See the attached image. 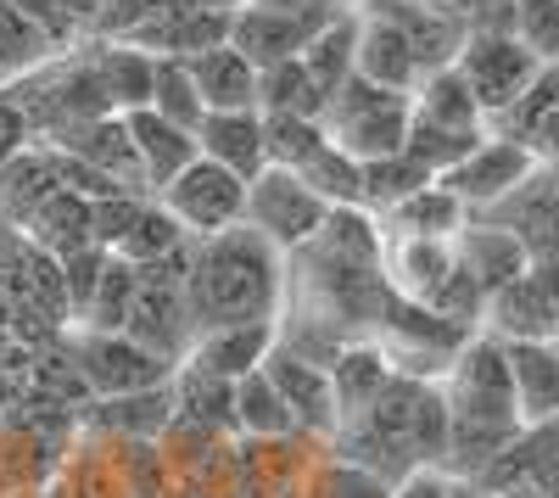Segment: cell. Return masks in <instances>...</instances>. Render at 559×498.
I'll use <instances>...</instances> for the list:
<instances>
[{
    "label": "cell",
    "instance_id": "obj_10",
    "mask_svg": "<svg viewBox=\"0 0 559 498\" xmlns=\"http://www.w3.org/2000/svg\"><path fill=\"white\" fill-rule=\"evenodd\" d=\"M331 17V12H319V17H302L292 7H269V0H247L241 12H229V45L263 73V68H280V62H292L302 57V45L319 34V23Z\"/></svg>",
    "mask_w": 559,
    "mask_h": 498
},
{
    "label": "cell",
    "instance_id": "obj_30",
    "mask_svg": "<svg viewBox=\"0 0 559 498\" xmlns=\"http://www.w3.org/2000/svg\"><path fill=\"white\" fill-rule=\"evenodd\" d=\"M392 487H397V482L364 471V465H353V460H342V454H324L319 465L302 471L297 498H392Z\"/></svg>",
    "mask_w": 559,
    "mask_h": 498
},
{
    "label": "cell",
    "instance_id": "obj_2",
    "mask_svg": "<svg viewBox=\"0 0 559 498\" xmlns=\"http://www.w3.org/2000/svg\"><path fill=\"white\" fill-rule=\"evenodd\" d=\"M408 123H414V96L381 90L369 79H347L331 102H324V134L358 163H381L408 146Z\"/></svg>",
    "mask_w": 559,
    "mask_h": 498
},
{
    "label": "cell",
    "instance_id": "obj_17",
    "mask_svg": "<svg viewBox=\"0 0 559 498\" xmlns=\"http://www.w3.org/2000/svg\"><path fill=\"white\" fill-rule=\"evenodd\" d=\"M197 146H202V157H213L218 168L241 174L252 186L269 168V123H263L258 107L252 112H207L202 129H197Z\"/></svg>",
    "mask_w": 559,
    "mask_h": 498
},
{
    "label": "cell",
    "instance_id": "obj_24",
    "mask_svg": "<svg viewBox=\"0 0 559 498\" xmlns=\"http://www.w3.org/2000/svg\"><path fill=\"white\" fill-rule=\"evenodd\" d=\"M414 118H419V123L459 129V134H481V129H487V112L476 107L471 84L459 79V68H453V62L419 79V90H414Z\"/></svg>",
    "mask_w": 559,
    "mask_h": 498
},
{
    "label": "cell",
    "instance_id": "obj_31",
    "mask_svg": "<svg viewBox=\"0 0 559 498\" xmlns=\"http://www.w3.org/2000/svg\"><path fill=\"white\" fill-rule=\"evenodd\" d=\"M152 107H157L168 123L191 129V134L202 129L207 102H202V90H197L191 62H185V57H157V73H152Z\"/></svg>",
    "mask_w": 559,
    "mask_h": 498
},
{
    "label": "cell",
    "instance_id": "obj_34",
    "mask_svg": "<svg viewBox=\"0 0 559 498\" xmlns=\"http://www.w3.org/2000/svg\"><path fill=\"white\" fill-rule=\"evenodd\" d=\"M134 286H140V269L107 252L96 303H90V313H84L79 331H123V325H129V308H134Z\"/></svg>",
    "mask_w": 559,
    "mask_h": 498
},
{
    "label": "cell",
    "instance_id": "obj_39",
    "mask_svg": "<svg viewBox=\"0 0 559 498\" xmlns=\"http://www.w3.org/2000/svg\"><path fill=\"white\" fill-rule=\"evenodd\" d=\"M107 7H112V0H68V12H73L79 28H96L107 17Z\"/></svg>",
    "mask_w": 559,
    "mask_h": 498
},
{
    "label": "cell",
    "instance_id": "obj_23",
    "mask_svg": "<svg viewBox=\"0 0 559 498\" xmlns=\"http://www.w3.org/2000/svg\"><path fill=\"white\" fill-rule=\"evenodd\" d=\"M358 12H331L319 23V34L302 45V68L313 73V84L324 90V102L336 96V90L347 84V79H358Z\"/></svg>",
    "mask_w": 559,
    "mask_h": 498
},
{
    "label": "cell",
    "instance_id": "obj_35",
    "mask_svg": "<svg viewBox=\"0 0 559 498\" xmlns=\"http://www.w3.org/2000/svg\"><path fill=\"white\" fill-rule=\"evenodd\" d=\"M515 39L543 68H559V0H515Z\"/></svg>",
    "mask_w": 559,
    "mask_h": 498
},
{
    "label": "cell",
    "instance_id": "obj_12",
    "mask_svg": "<svg viewBox=\"0 0 559 498\" xmlns=\"http://www.w3.org/2000/svg\"><path fill=\"white\" fill-rule=\"evenodd\" d=\"M118 118H123L129 141H134V157H140V174H146V191H152V197L168 186L174 174H185V168L202 157L197 134L179 129V123H168L157 107H134V112H118Z\"/></svg>",
    "mask_w": 559,
    "mask_h": 498
},
{
    "label": "cell",
    "instance_id": "obj_40",
    "mask_svg": "<svg viewBox=\"0 0 559 498\" xmlns=\"http://www.w3.org/2000/svg\"><path fill=\"white\" fill-rule=\"evenodd\" d=\"M437 7H442L448 17H459V23H471V12L481 7V0H437Z\"/></svg>",
    "mask_w": 559,
    "mask_h": 498
},
{
    "label": "cell",
    "instance_id": "obj_38",
    "mask_svg": "<svg viewBox=\"0 0 559 498\" xmlns=\"http://www.w3.org/2000/svg\"><path fill=\"white\" fill-rule=\"evenodd\" d=\"M392 498H453V476L448 471H414V476H403L397 487H392Z\"/></svg>",
    "mask_w": 559,
    "mask_h": 498
},
{
    "label": "cell",
    "instance_id": "obj_7",
    "mask_svg": "<svg viewBox=\"0 0 559 498\" xmlns=\"http://www.w3.org/2000/svg\"><path fill=\"white\" fill-rule=\"evenodd\" d=\"M453 68H459L464 84H471V96L487 112V123L503 118L532 90V79L543 73V62L526 51L515 34H464Z\"/></svg>",
    "mask_w": 559,
    "mask_h": 498
},
{
    "label": "cell",
    "instance_id": "obj_28",
    "mask_svg": "<svg viewBox=\"0 0 559 498\" xmlns=\"http://www.w3.org/2000/svg\"><path fill=\"white\" fill-rule=\"evenodd\" d=\"M392 218V230L397 236H431V241H453L464 224H471V208H464L442 179L437 186H426V191H414L403 208H392L386 213Z\"/></svg>",
    "mask_w": 559,
    "mask_h": 498
},
{
    "label": "cell",
    "instance_id": "obj_3",
    "mask_svg": "<svg viewBox=\"0 0 559 498\" xmlns=\"http://www.w3.org/2000/svg\"><path fill=\"white\" fill-rule=\"evenodd\" d=\"M73 370L79 387L96 398H134V392H157L174 387L179 365L152 347H140L129 331H79L73 336Z\"/></svg>",
    "mask_w": 559,
    "mask_h": 498
},
{
    "label": "cell",
    "instance_id": "obj_16",
    "mask_svg": "<svg viewBox=\"0 0 559 498\" xmlns=\"http://www.w3.org/2000/svg\"><path fill=\"white\" fill-rule=\"evenodd\" d=\"M274 347H280V325H224V331H202L179 365L218 376V381H241L269 365Z\"/></svg>",
    "mask_w": 559,
    "mask_h": 498
},
{
    "label": "cell",
    "instance_id": "obj_36",
    "mask_svg": "<svg viewBox=\"0 0 559 498\" xmlns=\"http://www.w3.org/2000/svg\"><path fill=\"white\" fill-rule=\"evenodd\" d=\"M28 146H34V123H28L23 102L0 84V168H7L12 157H23Z\"/></svg>",
    "mask_w": 559,
    "mask_h": 498
},
{
    "label": "cell",
    "instance_id": "obj_27",
    "mask_svg": "<svg viewBox=\"0 0 559 498\" xmlns=\"http://www.w3.org/2000/svg\"><path fill=\"white\" fill-rule=\"evenodd\" d=\"M258 112L263 118H324V90L302 68V57L258 73Z\"/></svg>",
    "mask_w": 559,
    "mask_h": 498
},
{
    "label": "cell",
    "instance_id": "obj_37",
    "mask_svg": "<svg viewBox=\"0 0 559 498\" xmlns=\"http://www.w3.org/2000/svg\"><path fill=\"white\" fill-rule=\"evenodd\" d=\"M7 7H17L23 17H34L45 34L62 45V51H68L73 34H79V23H73V12H68V0H7Z\"/></svg>",
    "mask_w": 559,
    "mask_h": 498
},
{
    "label": "cell",
    "instance_id": "obj_8",
    "mask_svg": "<svg viewBox=\"0 0 559 498\" xmlns=\"http://www.w3.org/2000/svg\"><path fill=\"white\" fill-rule=\"evenodd\" d=\"M537 168H543V163H537L521 141H509V134H492V129H487L481 141H476V152L459 157V163L442 174V186H448L464 208H471V213H492L498 202L515 197Z\"/></svg>",
    "mask_w": 559,
    "mask_h": 498
},
{
    "label": "cell",
    "instance_id": "obj_6",
    "mask_svg": "<svg viewBox=\"0 0 559 498\" xmlns=\"http://www.w3.org/2000/svg\"><path fill=\"white\" fill-rule=\"evenodd\" d=\"M140 347H152L163 358L191 353L197 325H191V297H185V252L168 263H146L140 269V286H134V308H129V325H123Z\"/></svg>",
    "mask_w": 559,
    "mask_h": 498
},
{
    "label": "cell",
    "instance_id": "obj_32",
    "mask_svg": "<svg viewBox=\"0 0 559 498\" xmlns=\"http://www.w3.org/2000/svg\"><path fill=\"white\" fill-rule=\"evenodd\" d=\"M426 186H437V174L426 163H414L408 152L381 157V163H364V208L392 213V208H403L414 191H426Z\"/></svg>",
    "mask_w": 559,
    "mask_h": 498
},
{
    "label": "cell",
    "instance_id": "obj_26",
    "mask_svg": "<svg viewBox=\"0 0 559 498\" xmlns=\"http://www.w3.org/2000/svg\"><path fill=\"white\" fill-rule=\"evenodd\" d=\"M90 410H96L90 420H96L107 437L134 442V437H157L163 426H174L179 403H174V387H157V392H134V398H96Z\"/></svg>",
    "mask_w": 559,
    "mask_h": 498
},
{
    "label": "cell",
    "instance_id": "obj_5",
    "mask_svg": "<svg viewBox=\"0 0 559 498\" xmlns=\"http://www.w3.org/2000/svg\"><path fill=\"white\" fill-rule=\"evenodd\" d=\"M157 202L174 213V224L191 241H207V236H224L236 224H247V179L218 168L213 157H197L157 191Z\"/></svg>",
    "mask_w": 559,
    "mask_h": 498
},
{
    "label": "cell",
    "instance_id": "obj_9",
    "mask_svg": "<svg viewBox=\"0 0 559 498\" xmlns=\"http://www.w3.org/2000/svg\"><path fill=\"white\" fill-rule=\"evenodd\" d=\"M263 370L280 387V398H286V410H292L302 437H336L342 410H336V387H331V365H324V358H313L297 342L280 336V347L269 353Z\"/></svg>",
    "mask_w": 559,
    "mask_h": 498
},
{
    "label": "cell",
    "instance_id": "obj_41",
    "mask_svg": "<svg viewBox=\"0 0 559 498\" xmlns=\"http://www.w3.org/2000/svg\"><path fill=\"white\" fill-rule=\"evenodd\" d=\"M453 498H498V493H487L481 482H459V476H453Z\"/></svg>",
    "mask_w": 559,
    "mask_h": 498
},
{
    "label": "cell",
    "instance_id": "obj_20",
    "mask_svg": "<svg viewBox=\"0 0 559 498\" xmlns=\"http://www.w3.org/2000/svg\"><path fill=\"white\" fill-rule=\"evenodd\" d=\"M62 191V174H57V152L51 146H28L23 157H12L0 168V218L12 230H28L34 213Z\"/></svg>",
    "mask_w": 559,
    "mask_h": 498
},
{
    "label": "cell",
    "instance_id": "obj_25",
    "mask_svg": "<svg viewBox=\"0 0 559 498\" xmlns=\"http://www.w3.org/2000/svg\"><path fill=\"white\" fill-rule=\"evenodd\" d=\"M236 431L252 437V442H286V437H302L286 398H280V387L269 381V370H252L236 381Z\"/></svg>",
    "mask_w": 559,
    "mask_h": 498
},
{
    "label": "cell",
    "instance_id": "obj_43",
    "mask_svg": "<svg viewBox=\"0 0 559 498\" xmlns=\"http://www.w3.org/2000/svg\"><path fill=\"white\" fill-rule=\"evenodd\" d=\"M0 84H7V79H0Z\"/></svg>",
    "mask_w": 559,
    "mask_h": 498
},
{
    "label": "cell",
    "instance_id": "obj_33",
    "mask_svg": "<svg viewBox=\"0 0 559 498\" xmlns=\"http://www.w3.org/2000/svg\"><path fill=\"white\" fill-rule=\"evenodd\" d=\"M297 174H302V186H313L331 208H364V163L347 157L336 141H331V146H319Z\"/></svg>",
    "mask_w": 559,
    "mask_h": 498
},
{
    "label": "cell",
    "instance_id": "obj_4",
    "mask_svg": "<svg viewBox=\"0 0 559 498\" xmlns=\"http://www.w3.org/2000/svg\"><path fill=\"white\" fill-rule=\"evenodd\" d=\"M324 218H331V202H324L313 186H302V174H292V168L269 163L247 186V224L258 236H269L286 258L319 241Z\"/></svg>",
    "mask_w": 559,
    "mask_h": 498
},
{
    "label": "cell",
    "instance_id": "obj_42",
    "mask_svg": "<svg viewBox=\"0 0 559 498\" xmlns=\"http://www.w3.org/2000/svg\"><path fill=\"white\" fill-rule=\"evenodd\" d=\"M34 498H68V493H62V487H39Z\"/></svg>",
    "mask_w": 559,
    "mask_h": 498
},
{
    "label": "cell",
    "instance_id": "obj_22",
    "mask_svg": "<svg viewBox=\"0 0 559 498\" xmlns=\"http://www.w3.org/2000/svg\"><path fill=\"white\" fill-rule=\"evenodd\" d=\"M90 68L102 79V96L112 112H134V107H152V73H157V57L140 51L129 39H112V45H96L90 51Z\"/></svg>",
    "mask_w": 559,
    "mask_h": 498
},
{
    "label": "cell",
    "instance_id": "obj_44",
    "mask_svg": "<svg viewBox=\"0 0 559 498\" xmlns=\"http://www.w3.org/2000/svg\"><path fill=\"white\" fill-rule=\"evenodd\" d=\"M28 498H34V493H28Z\"/></svg>",
    "mask_w": 559,
    "mask_h": 498
},
{
    "label": "cell",
    "instance_id": "obj_11",
    "mask_svg": "<svg viewBox=\"0 0 559 498\" xmlns=\"http://www.w3.org/2000/svg\"><path fill=\"white\" fill-rule=\"evenodd\" d=\"M51 146H57V152H68V157H79L84 168H96V174L107 179V186H118V191L152 197V191H146V174H140V157H134V141H129V129H123V118H118V112L62 129Z\"/></svg>",
    "mask_w": 559,
    "mask_h": 498
},
{
    "label": "cell",
    "instance_id": "obj_21",
    "mask_svg": "<svg viewBox=\"0 0 559 498\" xmlns=\"http://www.w3.org/2000/svg\"><path fill=\"white\" fill-rule=\"evenodd\" d=\"M392 376H397V370H392L386 347H376V342H342V353L331 358V387H336L342 426H347L353 415H364L369 403L386 392ZM342 426H336V431H342Z\"/></svg>",
    "mask_w": 559,
    "mask_h": 498
},
{
    "label": "cell",
    "instance_id": "obj_19",
    "mask_svg": "<svg viewBox=\"0 0 559 498\" xmlns=\"http://www.w3.org/2000/svg\"><path fill=\"white\" fill-rule=\"evenodd\" d=\"M185 62H191V79H197V90H202L207 112H252V107H258V68H252L229 39L207 45V51L185 57Z\"/></svg>",
    "mask_w": 559,
    "mask_h": 498
},
{
    "label": "cell",
    "instance_id": "obj_1",
    "mask_svg": "<svg viewBox=\"0 0 559 498\" xmlns=\"http://www.w3.org/2000/svg\"><path fill=\"white\" fill-rule=\"evenodd\" d=\"M185 297H191V325H280L286 313V252L252 224H236L224 236L185 247Z\"/></svg>",
    "mask_w": 559,
    "mask_h": 498
},
{
    "label": "cell",
    "instance_id": "obj_15",
    "mask_svg": "<svg viewBox=\"0 0 559 498\" xmlns=\"http://www.w3.org/2000/svg\"><path fill=\"white\" fill-rule=\"evenodd\" d=\"M358 79L381 84V90H397V96H414L419 79H426V62L408 45V34L376 12H358Z\"/></svg>",
    "mask_w": 559,
    "mask_h": 498
},
{
    "label": "cell",
    "instance_id": "obj_13",
    "mask_svg": "<svg viewBox=\"0 0 559 498\" xmlns=\"http://www.w3.org/2000/svg\"><path fill=\"white\" fill-rule=\"evenodd\" d=\"M453 247H459V269L481 286V297L503 292L509 281H521L532 269V247L515 230H503V224H464Z\"/></svg>",
    "mask_w": 559,
    "mask_h": 498
},
{
    "label": "cell",
    "instance_id": "obj_18",
    "mask_svg": "<svg viewBox=\"0 0 559 498\" xmlns=\"http://www.w3.org/2000/svg\"><path fill=\"white\" fill-rule=\"evenodd\" d=\"M521 426H559V342H503Z\"/></svg>",
    "mask_w": 559,
    "mask_h": 498
},
{
    "label": "cell",
    "instance_id": "obj_29",
    "mask_svg": "<svg viewBox=\"0 0 559 498\" xmlns=\"http://www.w3.org/2000/svg\"><path fill=\"white\" fill-rule=\"evenodd\" d=\"M51 57H62V45L45 34L34 17H23L17 7H7V0H0V79L17 84V79L39 73Z\"/></svg>",
    "mask_w": 559,
    "mask_h": 498
},
{
    "label": "cell",
    "instance_id": "obj_14",
    "mask_svg": "<svg viewBox=\"0 0 559 498\" xmlns=\"http://www.w3.org/2000/svg\"><path fill=\"white\" fill-rule=\"evenodd\" d=\"M487 331L498 342H559V303L526 269L521 281H509L503 292L487 297Z\"/></svg>",
    "mask_w": 559,
    "mask_h": 498
}]
</instances>
